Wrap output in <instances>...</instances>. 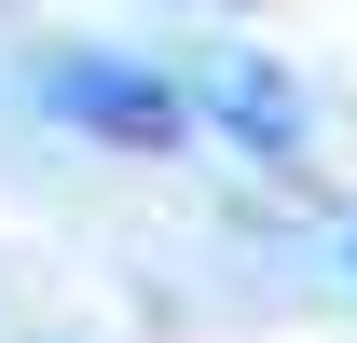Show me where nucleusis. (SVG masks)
<instances>
[{"label":"nucleus","instance_id":"2","mask_svg":"<svg viewBox=\"0 0 357 343\" xmlns=\"http://www.w3.org/2000/svg\"><path fill=\"white\" fill-rule=\"evenodd\" d=\"M206 110H220V124L248 137V151H275V165H289V151H303V96L275 83L261 55H220V83H206Z\"/></svg>","mask_w":357,"mask_h":343},{"label":"nucleus","instance_id":"1","mask_svg":"<svg viewBox=\"0 0 357 343\" xmlns=\"http://www.w3.org/2000/svg\"><path fill=\"white\" fill-rule=\"evenodd\" d=\"M42 96L69 110V124H96V137H124V151H165L192 110H178V83H151V69H124V55H55L42 69Z\"/></svg>","mask_w":357,"mask_h":343}]
</instances>
